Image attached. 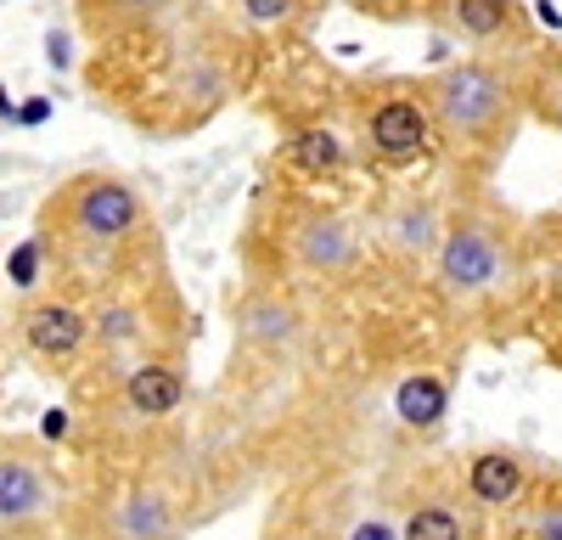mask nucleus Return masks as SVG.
<instances>
[{
  "mask_svg": "<svg viewBox=\"0 0 562 540\" xmlns=\"http://www.w3.org/2000/svg\"><path fill=\"white\" fill-rule=\"evenodd\" d=\"M506 113V79L484 63H461L434 79V119L456 135H490Z\"/></svg>",
  "mask_w": 562,
  "mask_h": 540,
  "instance_id": "1",
  "label": "nucleus"
},
{
  "mask_svg": "<svg viewBox=\"0 0 562 540\" xmlns=\"http://www.w3.org/2000/svg\"><path fill=\"white\" fill-rule=\"evenodd\" d=\"M140 198L124 187V180L113 175H97V180H79V192L68 203V220H74V232L90 237V243H124L135 225H140Z\"/></svg>",
  "mask_w": 562,
  "mask_h": 540,
  "instance_id": "2",
  "label": "nucleus"
},
{
  "mask_svg": "<svg viewBox=\"0 0 562 540\" xmlns=\"http://www.w3.org/2000/svg\"><path fill=\"white\" fill-rule=\"evenodd\" d=\"M501 270H506V254H501V243L484 232V225H456V232L439 243V282H445V293H484Z\"/></svg>",
  "mask_w": 562,
  "mask_h": 540,
  "instance_id": "3",
  "label": "nucleus"
},
{
  "mask_svg": "<svg viewBox=\"0 0 562 540\" xmlns=\"http://www.w3.org/2000/svg\"><path fill=\"white\" fill-rule=\"evenodd\" d=\"M293 259L315 277H349L360 265V232L344 214H304L293 225Z\"/></svg>",
  "mask_w": 562,
  "mask_h": 540,
  "instance_id": "4",
  "label": "nucleus"
},
{
  "mask_svg": "<svg viewBox=\"0 0 562 540\" xmlns=\"http://www.w3.org/2000/svg\"><path fill=\"white\" fill-rule=\"evenodd\" d=\"M467 502L484 507V513H506V507H518L524 495H529V468L518 450H506V445H490V450H473L467 457Z\"/></svg>",
  "mask_w": 562,
  "mask_h": 540,
  "instance_id": "5",
  "label": "nucleus"
},
{
  "mask_svg": "<svg viewBox=\"0 0 562 540\" xmlns=\"http://www.w3.org/2000/svg\"><path fill=\"white\" fill-rule=\"evenodd\" d=\"M366 142H371L378 158H416L422 147L434 142V113L422 102H411V97H389V102L371 108Z\"/></svg>",
  "mask_w": 562,
  "mask_h": 540,
  "instance_id": "6",
  "label": "nucleus"
},
{
  "mask_svg": "<svg viewBox=\"0 0 562 540\" xmlns=\"http://www.w3.org/2000/svg\"><path fill=\"white\" fill-rule=\"evenodd\" d=\"M90 338V322H85V310L74 304H34L23 315V344L40 355V360H74Z\"/></svg>",
  "mask_w": 562,
  "mask_h": 540,
  "instance_id": "7",
  "label": "nucleus"
},
{
  "mask_svg": "<svg viewBox=\"0 0 562 540\" xmlns=\"http://www.w3.org/2000/svg\"><path fill=\"white\" fill-rule=\"evenodd\" d=\"M52 507V479L29 457H0V529H29Z\"/></svg>",
  "mask_w": 562,
  "mask_h": 540,
  "instance_id": "8",
  "label": "nucleus"
},
{
  "mask_svg": "<svg viewBox=\"0 0 562 540\" xmlns=\"http://www.w3.org/2000/svg\"><path fill=\"white\" fill-rule=\"evenodd\" d=\"M108 535L113 540H175V507H169V495L153 490V484L130 490L124 502L113 507V518H108Z\"/></svg>",
  "mask_w": 562,
  "mask_h": 540,
  "instance_id": "9",
  "label": "nucleus"
},
{
  "mask_svg": "<svg viewBox=\"0 0 562 540\" xmlns=\"http://www.w3.org/2000/svg\"><path fill=\"white\" fill-rule=\"evenodd\" d=\"M186 400V378L175 372V367H164V360H147V367H135L130 378H124V405L135 417H169L175 405Z\"/></svg>",
  "mask_w": 562,
  "mask_h": 540,
  "instance_id": "10",
  "label": "nucleus"
},
{
  "mask_svg": "<svg viewBox=\"0 0 562 540\" xmlns=\"http://www.w3.org/2000/svg\"><path fill=\"white\" fill-rule=\"evenodd\" d=\"M445 412H450V383H445V378H434V372L400 378V389H394V417H400L405 428L434 434V428L445 423Z\"/></svg>",
  "mask_w": 562,
  "mask_h": 540,
  "instance_id": "11",
  "label": "nucleus"
},
{
  "mask_svg": "<svg viewBox=\"0 0 562 540\" xmlns=\"http://www.w3.org/2000/svg\"><path fill=\"white\" fill-rule=\"evenodd\" d=\"M288 164L299 169V175H333V169H344V142L326 124H315V130H299V135H288Z\"/></svg>",
  "mask_w": 562,
  "mask_h": 540,
  "instance_id": "12",
  "label": "nucleus"
},
{
  "mask_svg": "<svg viewBox=\"0 0 562 540\" xmlns=\"http://www.w3.org/2000/svg\"><path fill=\"white\" fill-rule=\"evenodd\" d=\"M389 237L400 254H428V248H439V220L428 203H405L389 214Z\"/></svg>",
  "mask_w": 562,
  "mask_h": 540,
  "instance_id": "13",
  "label": "nucleus"
},
{
  "mask_svg": "<svg viewBox=\"0 0 562 540\" xmlns=\"http://www.w3.org/2000/svg\"><path fill=\"white\" fill-rule=\"evenodd\" d=\"M400 540H467V524L445 502H422L400 518Z\"/></svg>",
  "mask_w": 562,
  "mask_h": 540,
  "instance_id": "14",
  "label": "nucleus"
},
{
  "mask_svg": "<svg viewBox=\"0 0 562 540\" xmlns=\"http://www.w3.org/2000/svg\"><path fill=\"white\" fill-rule=\"evenodd\" d=\"M243 333H248L254 344H265V349H281V344L299 333V322H293V310L281 304V299H254V304L243 310Z\"/></svg>",
  "mask_w": 562,
  "mask_h": 540,
  "instance_id": "15",
  "label": "nucleus"
},
{
  "mask_svg": "<svg viewBox=\"0 0 562 540\" xmlns=\"http://www.w3.org/2000/svg\"><path fill=\"white\" fill-rule=\"evenodd\" d=\"M456 29L467 34V40H490V34H501L506 29V18H512V0H456Z\"/></svg>",
  "mask_w": 562,
  "mask_h": 540,
  "instance_id": "16",
  "label": "nucleus"
},
{
  "mask_svg": "<svg viewBox=\"0 0 562 540\" xmlns=\"http://www.w3.org/2000/svg\"><path fill=\"white\" fill-rule=\"evenodd\" d=\"M7 282H12V288H23V293L40 282V243H34V237H29V243H18V248L7 254Z\"/></svg>",
  "mask_w": 562,
  "mask_h": 540,
  "instance_id": "17",
  "label": "nucleus"
},
{
  "mask_svg": "<svg viewBox=\"0 0 562 540\" xmlns=\"http://www.w3.org/2000/svg\"><path fill=\"white\" fill-rule=\"evenodd\" d=\"M243 12H248V23H288L293 12H299V0H243Z\"/></svg>",
  "mask_w": 562,
  "mask_h": 540,
  "instance_id": "18",
  "label": "nucleus"
},
{
  "mask_svg": "<svg viewBox=\"0 0 562 540\" xmlns=\"http://www.w3.org/2000/svg\"><path fill=\"white\" fill-rule=\"evenodd\" d=\"M529 535H535V540H562V502H546V507L529 518Z\"/></svg>",
  "mask_w": 562,
  "mask_h": 540,
  "instance_id": "19",
  "label": "nucleus"
},
{
  "mask_svg": "<svg viewBox=\"0 0 562 540\" xmlns=\"http://www.w3.org/2000/svg\"><path fill=\"white\" fill-rule=\"evenodd\" d=\"M349 540H400V524H389V518H360V524L349 529Z\"/></svg>",
  "mask_w": 562,
  "mask_h": 540,
  "instance_id": "20",
  "label": "nucleus"
},
{
  "mask_svg": "<svg viewBox=\"0 0 562 540\" xmlns=\"http://www.w3.org/2000/svg\"><path fill=\"white\" fill-rule=\"evenodd\" d=\"M45 63H52V68H68V63H74V45H68L63 29H57V34H45Z\"/></svg>",
  "mask_w": 562,
  "mask_h": 540,
  "instance_id": "21",
  "label": "nucleus"
},
{
  "mask_svg": "<svg viewBox=\"0 0 562 540\" xmlns=\"http://www.w3.org/2000/svg\"><path fill=\"white\" fill-rule=\"evenodd\" d=\"M40 439H52V445L68 439V412H63V405H52V412L40 417Z\"/></svg>",
  "mask_w": 562,
  "mask_h": 540,
  "instance_id": "22",
  "label": "nucleus"
},
{
  "mask_svg": "<svg viewBox=\"0 0 562 540\" xmlns=\"http://www.w3.org/2000/svg\"><path fill=\"white\" fill-rule=\"evenodd\" d=\"M12 119H18V124H45V119H52V102H45V97H34V102H23Z\"/></svg>",
  "mask_w": 562,
  "mask_h": 540,
  "instance_id": "23",
  "label": "nucleus"
},
{
  "mask_svg": "<svg viewBox=\"0 0 562 540\" xmlns=\"http://www.w3.org/2000/svg\"><path fill=\"white\" fill-rule=\"evenodd\" d=\"M535 18H540V23H546L551 34L562 29V7H557V0H535Z\"/></svg>",
  "mask_w": 562,
  "mask_h": 540,
  "instance_id": "24",
  "label": "nucleus"
},
{
  "mask_svg": "<svg viewBox=\"0 0 562 540\" xmlns=\"http://www.w3.org/2000/svg\"><path fill=\"white\" fill-rule=\"evenodd\" d=\"M124 333H130V315L113 310V315H108V338H124Z\"/></svg>",
  "mask_w": 562,
  "mask_h": 540,
  "instance_id": "25",
  "label": "nucleus"
},
{
  "mask_svg": "<svg viewBox=\"0 0 562 540\" xmlns=\"http://www.w3.org/2000/svg\"><path fill=\"white\" fill-rule=\"evenodd\" d=\"M124 7H135V12H153V7H164V0H124Z\"/></svg>",
  "mask_w": 562,
  "mask_h": 540,
  "instance_id": "26",
  "label": "nucleus"
},
{
  "mask_svg": "<svg viewBox=\"0 0 562 540\" xmlns=\"http://www.w3.org/2000/svg\"><path fill=\"white\" fill-rule=\"evenodd\" d=\"M18 108H12V97H7V90H0V119H12Z\"/></svg>",
  "mask_w": 562,
  "mask_h": 540,
  "instance_id": "27",
  "label": "nucleus"
}]
</instances>
